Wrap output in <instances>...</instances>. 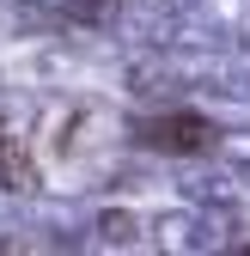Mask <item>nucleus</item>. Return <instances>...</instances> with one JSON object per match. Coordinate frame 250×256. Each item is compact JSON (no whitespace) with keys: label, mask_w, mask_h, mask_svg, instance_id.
<instances>
[{"label":"nucleus","mask_w":250,"mask_h":256,"mask_svg":"<svg viewBox=\"0 0 250 256\" xmlns=\"http://www.w3.org/2000/svg\"><path fill=\"white\" fill-rule=\"evenodd\" d=\"M134 140L146 152H208L214 146V128L202 116H190V110H171V116H146L134 128Z\"/></svg>","instance_id":"nucleus-1"},{"label":"nucleus","mask_w":250,"mask_h":256,"mask_svg":"<svg viewBox=\"0 0 250 256\" xmlns=\"http://www.w3.org/2000/svg\"><path fill=\"white\" fill-rule=\"evenodd\" d=\"M30 152L18 146V134H6V122H0V189H30Z\"/></svg>","instance_id":"nucleus-2"}]
</instances>
